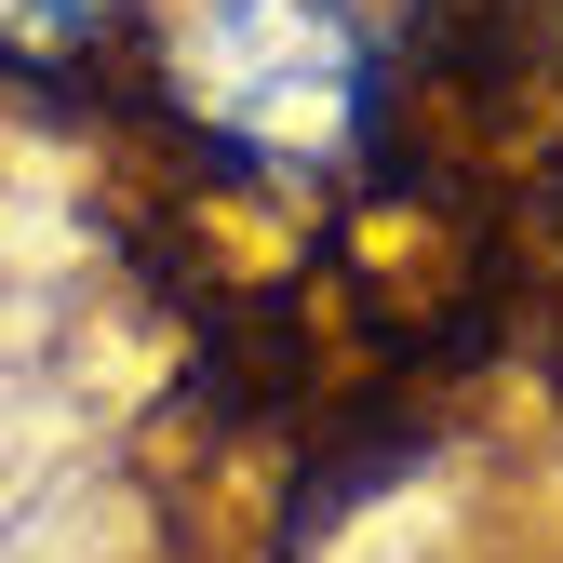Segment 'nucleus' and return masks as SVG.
<instances>
[{
	"mask_svg": "<svg viewBox=\"0 0 563 563\" xmlns=\"http://www.w3.org/2000/svg\"><path fill=\"white\" fill-rule=\"evenodd\" d=\"M121 0H0V27L14 41H81V27H108Z\"/></svg>",
	"mask_w": 563,
	"mask_h": 563,
	"instance_id": "obj_1",
	"label": "nucleus"
}]
</instances>
